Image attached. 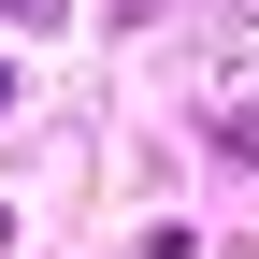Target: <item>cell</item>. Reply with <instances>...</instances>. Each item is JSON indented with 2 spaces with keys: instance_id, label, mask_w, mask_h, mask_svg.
Listing matches in <instances>:
<instances>
[{
  "instance_id": "2",
  "label": "cell",
  "mask_w": 259,
  "mask_h": 259,
  "mask_svg": "<svg viewBox=\"0 0 259 259\" xmlns=\"http://www.w3.org/2000/svg\"><path fill=\"white\" fill-rule=\"evenodd\" d=\"M130 15H144V0H130Z\"/></svg>"
},
{
  "instance_id": "1",
  "label": "cell",
  "mask_w": 259,
  "mask_h": 259,
  "mask_svg": "<svg viewBox=\"0 0 259 259\" xmlns=\"http://www.w3.org/2000/svg\"><path fill=\"white\" fill-rule=\"evenodd\" d=\"M15 15H44V0H15Z\"/></svg>"
}]
</instances>
